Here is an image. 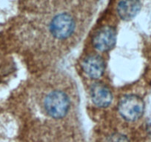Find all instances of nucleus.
<instances>
[{
    "mask_svg": "<svg viewBox=\"0 0 151 142\" xmlns=\"http://www.w3.org/2000/svg\"><path fill=\"white\" fill-rule=\"evenodd\" d=\"M119 112L127 121H133L142 116L145 111L143 100L136 95H126L119 103Z\"/></svg>",
    "mask_w": 151,
    "mask_h": 142,
    "instance_id": "2",
    "label": "nucleus"
},
{
    "mask_svg": "<svg viewBox=\"0 0 151 142\" xmlns=\"http://www.w3.org/2000/svg\"><path fill=\"white\" fill-rule=\"evenodd\" d=\"M141 9L139 0H121L117 6V12L120 18L125 21L134 18Z\"/></svg>",
    "mask_w": 151,
    "mask_h": 142,
    "instance_id": "7",
    "label": "nucleus"
},
{
    "mask_svg": "<svg viewBox=\"0 0 151 142\" xmlns=\"http://www.w3.org/2000/svg\"><path fill=\"white\" fill-rule=\"evenodd\" d=\"M116 41V31L110 26H106L100 29L95 34L93 44L99 51L104 52L110 50Z\"/></svg>",
    "mask_w": 151,
    "mask_h": 142,
    "instance_id": "4",
    "label": "nucleus"
},
{
    "mask_svg": "<svg viewBox=\"0 0 151 142\" xmlns=\"http://www.w3.org/2000/svg\"><path fill=\"white\" fill-rule=\"evenodd\" d=\"M107 142H129V140L124 135L120 133H114L109 136Z\"/></svg>",
    "mask_w": 151,
    "mask_h": 142,
    "instance_id": "8",
    "label": "nucleus"
},
{
    "mask_svg": "<svg viewBox=\"0 0 151 142\" xmlns=\"http://www.w3.org/2000/svg\"><path fill=\"white\" fill-rule=\"evenodd\" d=\"M91 97L92 101L98 107L106 108L112 102L113 95L111 91L102 83H95L91 87Z\"/></svg>",
    "mask_w": 151,
    "mask_h": 142,
    "instance_id": "5",
    "label": "nucleus"
},
{
    "mask_svg": "<svg viewBox=\"0 0 151 142\" xmlns=\"http://www.w3.org/2000/svg\"><path fill=\"white\" fill-rule=\"evenodd\" d=\"M75 28L73 19L67 14H61L52 19L50 24V30L53 37L59 39L68 38Z\"/></svg>",
    "mask_w": 151,
    "mask_h": 142,
    "instance_id": "3",
    "label": "nucleus"
},
{
    "mask_svg": "<svg viewBox=\"0 0 151 142\" xmlns=\"http://www.w3.org/2000/svg\"><path fill=\"white\" fill-rule=\"evenodd\" d=\"M44 108L49 116L54 118H63L69 110V98L62 91L50 92L45 98Z\"/></svg>",
    "mask_w": 151,
    "mask_h": 142,
    "instance_id": "1",
    "label": "nucleus"
},
{
    "mask_svg": "<svg viewBox=\"0 0 151 142\" xmlns=\"http://www.w3.org/2000/svg\"><path fill=\"white\" fill-rule=\"evenodd\" d=\"M82 66L85 73L92 79L101 77L105 68L104 60L101 56L97 55H92L85 58Z\"/></svg>",
    "mask_w": 151,
    "mask_h": 142,
    "instance_id": "6",
    "label": "nucleus"
}]
</instances>
